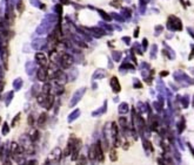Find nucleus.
<instances>
[{"label":"nucleus","instance_id":"obj_53","mask_svg":"<svg viewBox=\"0 0 194 165\" xmlns=\"http://www.w3.org/2000/svg\"><path fill=\"white\" fill-rule=\"evenodd\" d=\"M161 32H162V26H160V25H159V26H156V27H155V33H154V34H155V36H156L158 34H160Z\"/></svg>","mask_w":194,"mask_h":165},{"label":"nucleus","instance_id":"obj_18","mask_svg":"<svg viewBox=\"0 0 194 165\" xmlns=\"http://www.w3.org/2000/svg\"><path fill=\"white\" fill-rule=\"evenodd\" d=\"M106 70L105 69H97L93 74V80H101L106 77Z\"/></svg>","mask_w":194,"mask_h":165},{"label":"nucleus","instance_id":"obj_13","mask_svg":"<svg viewBox=\"0 0 194 165\" xmlns=\"http://www.w3.org/2000/svg\"><path fill=\"white\" fill-rule=\"evenodd\" d=\"M37 77L39 81L41 82H45L47 80V70L45 67H40L38 70H37Z\"/></svg>","mask_w":194,"mask_h":165},{"label":"nucleus","instance_id":"obj_12","mask_svg":"<svg viewBox=\"0 0 194 165\" xmlns=\"http://www.w3.org/2000/svg\"><path fill=\"white\" fill-rule=\"evenodd\" d=\"M53 103H54V96L51 95V94H47V95H46V98H45V101H44V103H42V107L46 108V110H49V109L52 108Z\"/></svg>","mask_w":194,"mask_h":165},{"label":"nucleus","instance_id":"obj_43","mask_svg":"<svg viewBox=\"0 0 194 165\" xmlns=\"http://www.w3.org/2000/svg\"><path fill=\"white\" fill-rule=\"evenodd\" d=\"M1 132H3V135H7V133L10 132V126H8V123H7V122H5V123L3 124Z\"/></svg>","mask_w":194,"mask_h":165},{"label":"nucleus","instance_id":"obj_58","mask_svg":"<svg viewBox=\"0 0 194 165\" xmlns=\"http://www.w3.org/2000/svg\"><path fill=\"white\" fill-rule=\"evenodd\" d=\"M187 31H188L189 35H191V36H193V31H192V28H187Z\"/></svg>","mask_w":194,"mask_h":165},{"label":"nucleus","instance_id":"obj_44","mask_svg":"<svg viewBox=\"0 0 194 165\" xmlns=\"http://www.w3.org/2000/svg\"><path fill=\"white\" fill-rule=\"evenodd\" d=\"M111 15V18H112V19H115V20H118V21H124V19L121 18V15L120 14H117V13H112V14H109Z\"/></svg>","mask_w":194,"mask_h":165},{"label":"nucleus","instance_id":"obj_28","mask_svg":"<svg viewBox=\"0 0 194 165\" xmlns=\"http://www.w3.org/2000/svg\"><path fill=\"white\" fill-rule=\"evenodd\" d=\"M22 78L21 77H18V78H15L14 81H13V88H14V90H20L21 89V87H22Z\"/></svg>","mask_w":194,"mask_h":165},{"label":"nucleus","instance_id":"obj_57","mask_svg":"<svg viewBox=\"0 0 194 165\" xmlns=\"http://www.w3.org/2000/svg\"><path fill=\"white\" fill-rule=\"evenodd\" d=\"M138 33H139V27H136V30L134 31V38H138Z\"/></svg>","mask_w":194,"mask_h":165},{"label":"nucleus","instance_id":"obj_21","mask_svg":"<svg viewBox=\"0 0 194 165\" xmlns=\"http://www.w3.org/2000/svg\"><path fill=\"white\" fill-rule=\"evenodd\" d=\"M80 116V110L79 109H75L74 111H72L70 115H68V118H67V121H68V123H72V122H74L78 117Z\"/></svg>","mask_w":194,"mask_h":165},{"label":"nucleus","instance_id":"obj_55","mask_svg":"<svg viewBox=\"0 0 194 165\" xmlns=\"http://www.w3.org/2000/svg\"><path fill=\"white\" fill-rule=\"evenodd\" d=\"M122 41H124L126 45H129V43H131V38H129V36H125V38H122Z\"/></svg>","mask_w":194,"mask_h":165},{"label":"nucleus","instance_id":"obj_3","mask_svg":"<svg viewBox=\"0 0 194 165\" xmlns=\"http://www.w3.org/2000/svg\"><path fill=\"white\" fill-rule=\"evenodd\" d=\"M174 80L175 81H178V83H181L182 86H192L193 85V80L191 78V77H188L187 76V74H185L184 72H181V70H178V72H175L174 73Z\"/></svg>","mask_w":194,"mask_h":165},{"label":"nucleus","instance_id":"obj_50","mask_svg":"<svg viewBox=\"0 0 194 165\" xmlns=\"http://www.w3.org/2000/svg\"><path fill=\"white\" fill-rule=\"evenodd\" d=\"M19 120H20V114H18V115L13 118V121H12V126H15V125H17V123L19 122Z\"/></svg>","mask_w":194,"mask_h":165},{"label":"nucleus","instance_id":"obj_6","mask_svg":"<svg viewBox=\"0 0 194 165\" xmlns=\"http://www.w3.org/2000/svg\"><path fill=\"white\" fill-rule=\"evenodd\" d=\"M85 93H86V88H85V87L78 89V90L73 94V96H72V98H71V101H70V107L73 108L74 105H76V104L80 102V100L82 98V96H84Z\"/></svg>","mask_w":194,"mask_h":165},{"label":"nucleus","instance_id":"obj_42","mask_svg":"<svg viewBox=\"0 0 194 165\" xmlns=\"http://www.w3.org/2000/svg\"><path fill=\"white\" fill-rule=\"evenodd\" d=\"M109 159L112 160V162H117L118 155H117V151H115V150H112V151L109 152Z\"/></svg>","mask_w":194,"mask_h":165},{"label":"nucleus","instance_id":"obj_11","mask_svg":"<svg viewBox=\"0 0 194 165\" xmlns=\"http://www.w3.org/2000/svg\"><path fill=\"white\" fill-rule=\"evenodd\" d=\"M88 32L94 36V38H101L102 35L106 34V31H104L101 27H92L88 30Z\"/></svg>","mask_w":194,"mask_h":165},{"label":"nucleus","instance_id":"obj_35","mask_svg":"<svg viewBox=\"0 0 194 165\" xmlns=\"http://www.w3.org/2000/svg\"><path fill=\"white\" fill-rule=\"evenodd\" d=\"M13 96H14V91H8V93L6 94V97H5V103H6V105H10V103H11L12 100H13Z\"/></svg>","mask_w":194,"mask_h":165},{"label":"nucleus","instance_id":"obj_54","mask_svg":"<svg viewBox=\"0 0 194 165\" xmlns=\"http://www.w3.org/2000/svg\"><path fill=\"white\" fill-rule=\"evenodd\" d=\"M147 47H148L147 39H144V40H143V49H144V50H146V49H147Z\"/></svg>","mask_w":194,"mask_h":165},{"label":"nucleus","instance_id":"obj_23","mask_svg":"<svg viewBox=\"0 0 194 165\" xmlns=\"http://www.w3.org/2000/svg\"><path fill=\"white\" fill-rule=\"evenodd\" d=\"M119 70H120V72H125V70H134V66L131 65L129 62H127V60H125L124 63H121Z\"/></svg>","mask_w":194,"mask_h":165},{"label":"nucleus","instance_id":"obj_45","mask_svg":"<svg viewBox=\"0 0 194 165\" xmlns=\"http://www.w3.org/2000/svg\"><path fill=\"white\" fill-rule=\"evenodd\" d=\"M100 26H102V30L104 31H113V28H112V26H109V25H106V23H104V22H100Z\"/></svg>","mask_w":194,"mask_h":165},{"label":"nucleus","instance_id":"obj_24","mask_svg":"<svg viewBox=\"0 0 194 165\" xmlns=\"http://www.w3.org/2000/svg\"><path fill=\"white\" fill-rule=\"evenodd\" d=\"M143 145H144V149H145V151H146V153H147V155H149V153H151L149 151H153L152 144H151V142H149L148 140L143 138Z\"/></svg>","mask_w":194,"mask_h":165},{"label":"nucleus","instance_id":"obj_10","mask_svg":"<svg viewBox=\"0 0 194 165\" xmlns=\"http://www.w3.org/2000/svg\"><path fill=\"white\" fill-rule=\"evenodd\" d=\"M35 61L40 67H46L47 66V58L44 53H37L35 54Z\"/></svg>","mask_w":194,"mask_h":165},{"label":"nucleus","instance_id":"obj_27","mask_svg":"<svg viewBox=\"0 0 194 165\" xmlns=\"http://www.w3.org/2000/svg\"><path fill=\"white\" fill-rule=\"evenodd\" d=\"M57 20H58L57 14H47L45 16V19H44V21H47V22H49L52 25H54L55 22H57Z\"/></svg>","mask_w":194,"mask_h":165},{"label":"nucleus","instance_id":"obj_4","mask_svg":"<svg viewBox=\"0 0 194 165\" xmlns=\"http://www.w3.org/2000/svg\"><path fill=\"white\" fill-rule=\"evenodd\" d=\"M74 63V59L71 54H67V53H64L60 55L59 58V65L64 68V69H68L72 67V65Z\"/></svg>","mask_w":194,"mask_h":165},{"label":"nucleus","instance_id":"obj_33","mask_svg":"<svg viewBox=\"0 0 194 165\" xmlns=\"http://www.w3.org/2000/svg\"><path fill=\"white\" fill-rule=\"evenodd\" d=\"M98 12H99V14L102 16V20L104 21H111V20H112V18H111V15L109 14H107L105 11H101V10H98Z\"/></svg>","mask_w":194,"mask_h":165},{"label":"nucleus","instance_id":"obj_16","mask_svg":"<svg viewBox=\"0 0 194 165\" xmlns=\"http://www.w3.org/2000/svg\"><path fill=\"white\" fill-rule=\"evenodd\" d=\"M72 40H73V42H74L76 46H79V47H81V48H86V47H87V45H86V42L84 41V39H81V38L78 36V35H72Z\"/></svg>","mask_w":194,"mask_h":165},{"label":"nucleus","instance_id":"obj_31","mask_svg":"<svg viewBox=\"0 0 194 165\" xmlns=\"http://www.w3.org/2000/svg\"><path fill=\"white\" fill-rule=\"evenodd\" d=\"M163 53H166V54H170V55H168V58H170L171 60H173V59L175 58V53L172 50V48H171V47L166 46V45H165V52H163Z\"/></svg>","mask_w":194,"mask_h":165},{"label":"nucleus","instance_id":"obj_5","mask_svg":"<svg viewBox=\"0 0 194 165\" xmlns=\"http://www.w3.org/2000/svg\"><path fill=\"white\" fill-rule=\"evenodd\" d=\"M61 157H63V151H61V149L60 148H55V149H53V151L51 152V155H49V157H48V163L52 165H58L59 164V162H60V159H61Z\"/></svg>","mask_w":194,"mask_h":165},{"label":"nucleus","instance_id":"obj_8","mask_svg":"<svg viewBox=\"0 0 194 165\" xmlns=\"http://www.w3.org/2000/svg\"><path fill=\"white\" fill-rule=\"evenodd\" d=\"M46 45H47L46 39H44V38H37L32 42V48L37 49V50H40V49H44L46 47Z\"/></svg>","mask_w":194,"mask_h":165},{"label":"nucleus","instance_id":"obj_15","mask_svg":"<svg viewBox=\"0 0 194 165\" xmlns=\"http://www.w3.org/2000/svg\"><path fill=\"white\" fill-rule=\"evenodd\" d=\"M37 72V66L34 65V62H32V61H29L26 63V73L29 74L30 76H32L34 73Z\"/></svg>","mask_w":194,"mask_h":165},{"label":"nucleus","instance_id":"obj_37","mask_svg":"<svg viewBox=\"0 0 194 165\" xmlns=\"http://www.w3.org/2000/svg\"><path fill=\"white\" fill-rule=\"evenodd\" d=\"M119 123H120V126H121V129L122 130H127V120L125 118V117H120L119 118Z\"/></svg>","mask_w":194,"mask_h":165},{"label":"nucleus","instance_id":"obj_32","mask_svg":"<svg viewBox=\"0 0 194 165\" xmlns=\"http://www.w3.org/2000/svg\"><path fill=\"white\" fill-rule=\"evenodd\" d=\"M180 103L182 105V108H187L189 104V97L188 95H184L182 97H180Z\"/></svg>","mask_w":194,"mask_h":165},{"label":"nucleus","instance_id":"obj_26","mask_svg":"<svg viewBox=\"0 0 194 165\" xmlns=\"http://www.w3.org/2000/svg\"><path fill=\"white\" fill-rule=\"evenodd\" d=\"M75 165H87V158L84 155H80L75 159Z\"/></svg>","mask_w":194,"mask_h":165},{"label":"nucleus","instance_id":"obj_62","mask_svg":"<svg viewBox=\"0 0 194 165\" xmlns=\"http://www.w3.org/2000/svg\"><path fill=\"white\" fill-rule=\"evenodd\" d=\"M0 95H1V88H0Z\"/></svg>","mask_w":194,"mask_h":165},{"label":"nucleus","instance_id":"obj_41","mask_svg":"<svg viewBox=\"0 0 194 165\" xmlns=\"http://www.w3.org/2000/svg\"><path fill=\"white\" fill-rule=\"evenodd\" d=\"M156 50H158V46H156V45H153V46L151 47V58H152V59H155V56H156Z\"/></svg>","mask_w":194,"mask_h":165},{"label":"nucleus","instance_id":"obj_46","mask_svg":"<svg viewBox=\"0 0 194 165\" xmlns=\"http://www.w3.org/2000/svg\"><path fill=\"white\" fill-rule=\"evenodd\" d=\"M38 91H39V86H38V85H34V86L32 87V90H31L32 95H33V96H37V95H38Z\"/></svg>","mask_w":194,"mask_h":165},{"label":"nucleus","instance_id":"obj_29","mask_svg":"<svg viewBox=\"0 0 194 165\" xmlns=\"http://www.w3.org/2000/svg\"><path fill=\"white\" fill-rule=\"evenodd\" d=\"M46 121H47V114H46V113H41V114H40V116L38 117L37 123H38V125H39V126H42V125L46 123Z\"/></svg>","mask_w":194,"mask_h":165},{"label":"nucleus","instance_id":"obj_34","mask_svg":"<svg viewBox=\"0 0 194 165\" xmlns=\"http://www.w3.org/2000/svg\"><path fill=\"white\" fill-rule=\"evenodd\" d=\"M112 59L117 62H119L121 60V52H118V50H113L112 52Z\"/></svg>","mask_w":194,"mask_h":165},{"label":"nucleus","instance_id":"obj_19","mask_svg":"<svg viewBox=\"0 0 194 165\" xmlns=\"http://www.w3.org/2000/svg\"><path fill=\"white\" fill-rule=\"evenodd\" d=\"M72 149H73V140H70L67 145H66V148H65V150L63 151V157H68L71 155V152H72Z\"/></svg>","mask_w":194,"mask_h":165},{"label":"nucleus","instance_id":"obj_2","mask_svg":"<svg viewBox=\"0 0 194 165\" xmlns=\"http://www.w3.org/2000/svg\"><path fill=\"white\" fill-rule=\"evenodd\" d=\"M167 28L170 31H181L182 30V22L179 18L174 16V15H170L168 20H167Z\"/></svg>","mask_w":194,"mask_h":165},{"label":"nucleus","instance_id":"obj_7","mask_svg":"<svg viewBox=\"0 0 194 165\" xmlns=\"http://www.w3.org/2000/svg\"><path fill=\"white\" fill-rule=\"evenodd\" d=\"M94 150H95V157L98 162H104L105 160V156H104V149H102V144L101 142H97L94 144Z\"/></svg>","mask_w":194,"mask_h":165},{"label":"nucleus","instance_id":"obj_47","mask_svg":"<svg viewBox=\"0 0 194 165\" xmlns=\"http://www.w3.org/2000/svg\"><path fill=\"white\" fill-rule=\"evenodd\" d=\"M54 12L60 15V14L63 13V7H61V5H55V6H54Z\"/></svg>","mask_w":194,"mask_h":165},{"label":"nucleus","instance_id":"obj_25","mask_svg":"<svg viewBox=\"0 0 194 165\" xmlns=\"http://www.w3.org/2000/svg\"><path fill=\"white\" fill-rule=\"evenodd\" d=\"M177 128H178V133H182V131L185 130L186 128V121H185V117H181L180 121L178 122L177 124Z\"/></svg>","mask_w":194,"mask_h":165},{"label":"nucleus","instance_id":"obj_61","mask_svg":"<svg viewBox=\"0 0 194 165\" xmlns=\"http://www.w3.org/2000/svg\"><path fill=\"white\" fill-rule=\"evenodd\" d=\"M45 165H51V164L48 163V160H46V163H45Z\"/></svg>","mask_w":194,"mask_h":165},{"label":"nucleus","instance_id":"obj_14","mask_svg":"<svg viewBox=\"0 0 194 165\" xmlns=\"http://www.w3.org/2000/svg\"><path fill=\"white\" fill-rule=\"evenodd\" d=\"M106 111H107V101H105V102H104V105H102V107H100L99 109L94 110V111L92 113V116H93V117H98V116H100V115L105 114Z\"/></svg>","mask_w":194,"mask_h":165},{"label":"nucleus","instance_id":"obj_30","mask_svg":"<svg viewBox=\"0 0 194 165\" xmlns=\"http://www.w3.org/2000/svg\"><path fill=\"white\" fill-rule=\"evenodd\" d=\"M88 157H90V160H91V163H92V164H93V162H95V160H97L94 145H92V146L90 148V150H88Z\"/></svg>","mask_w":194,"mask_h":165},{"label":"nucleus","instance_id":"obj_20","mask_svg":"<svg viewBox=\"0 0 194 165\" xmlns=\"http://www.w3.org/2000/svg\"><path fill=\"white\" fill-rule=\"evenodd\" d=\"M118 111H119L120 115H125V114H127V113L129 111V107H128V104H127L126 102L120 103V104H119V108H118Z\"/></svg>","mask_w":194,"mask_h":165},{"label":"nucleus","instance_id":"obj_52","mask_svg":"<svg viewBox=\"0 0 194 165\" xmlns=\"http://www.w3.org/2000/svg\"><path fill=\"white\" fill-rule=\"evenodd\" d=\"M76 75H78V70L76 69H72V72H71V80H75L76 78Z\"/></svg>","mask_w":194,"mask_h":165},{"label":"nucleus","instance_id":"obj_22","mask_svg":"<svg viewBox=\"0 0 194 165\" xmlns=\"http://www.w3.org/2000/svg\"><path fill=\"white\" fill-rule=\"evenodd\" d=\"M120 15H121V18H122V19L128 20V19H131V18H132V11H131L129 8L124 7V8H121V13H120Z\"/></svg>","mask_w":194,"mask_h":165},{"label":"nucleus","instance_id":"obj_9","mask_svg":"<svg viewBox=\"0 0 194 165\" xmlns=\"http://www.w3.org/2000/svg\"><path fill=\"white\" fill-rule=\"evenodd\" d=\"M111 87H112V90L115 94L121 91V85H120V82H119L117 76H112V78H111Z\"/></svg>","mask_w":194,"mask_h":165},{"label":"nucleus","instance_id":"obj_48","mask_svg":"<svg viewBox=\"0 0 194 165\" xmlns=\"http://www.w3.org/2000/svg\"><path fill=\"white\" fill-rule=\"evenodd\" d=\"M133 49H134V50H135L138 54H140V55L143 54V52H141V49H140V45H139V43H134V46H133Z\"/></svg>","mask_w":194,"mask_h":165},{"label":"nucleus","instance_id":"obj_49","mask_svg":"<svg viewBox=\"0 0 194 165\" xmlns=\"http://www.w3.org/2000/svg\"><path fill=\"white\" fill-rule=\"evenodd\" d=\"M27 123H29V125H31V126L34 124V117H33V115L29 116V118H27Z\"/></svg>","mask_w":194,"mask_h":165},{"label":"nucleus","instance_id":"obj_56","mask_svg":"<svg viewBox=\"0 0 194 165\" xmlns=\"http://www.w3.org/2000/svg\"><path fill=\"white\" fill-rule=\"evenodd\" d=\"M26 165H37V160L35 159H31L26 163Z\"/></svg>","mask_w":194,"mask_h":165},{"label":"nucleus","instance_id":"obj_36","mask_svg":"<svg viewBox=\"0 0 194 165\" xmlns=\"http://www.w3.org/2000/svg\"><path fill=\"white\" fill-rule=\"evenodd\" d=\"M30 3H31L34 7H40L41 10H45V7H46L44 4H41L40 0H30Z\"/></svg>","mask_w":194,"mask_h":165},{"label":"nucleus","instance_id":"obj_1","mask_svg":"<svg viewBox=\"0 0 194 165\" xmlns=\"http://www.w3.org/2000/svg\"><path fill=\"white\" fill-rule=\"evenodd\" d=\"M20 146L22 148L24 152L29 153V155H33L34 151H35L33 142L30 140V137L27 136V135H22L20 137Z\"/></svg>","mask_w":194,"mask_h":165},{"label":"nucleus","instance_id":"obj_39","mask_svg":"<svg viewBox=\"0 0 194 165\" xmlns=\"http://www.w3.org/2000/svg\"><path fill=\"white\" fill-rule=\"evenodd\" d=\"M133 87L135 89H139V88H143V83L140 82L139 78H133Z\"/></svg>","mask_w":194,"mask_h":165},{"label":"nucleus","instance_id":"obj_51","mask_svg":"<svg viewBox=\"0 0 194 165\" xmlns=\"http://www.w3.org/2000/svg\"><path fill=\"white\" fill-rule=\"evenodd\" d=\"M10 155H5V159H4V163L3 165H11V160H10Z\"/></svg>","mask_w":194,"mask_h":165},{"label":"nucleus","instance_id":"obj_40","mask_svg":"<svg viewBox=\"0 0 194 165\" xmlns=\"http://www.w3.org/2000/svg\"><path fill=\"white\" fill-rule=\"evenodd\" d=\"M153 105H154V108H155V110L158 113H160L161 110H162V105H163V103L162 102H160V101H158V102H154L153 103Z\"/></svg>","mask_w":194,"mask_h":165},{"label":"nucleus","instance_id":"obj_17","mask_svg":"<svg viewBox=\"0 0 194 165\" xmlns=\"http://www.w3.org/2000/svg\"><path fill=\"white\" fill-rule=\"evenodd\" d=\"M30 137V140L34 143V142H37L38 140H39V137H40V133H39V131L37 130V129H32L30 132H29V135H27Z\"/></svg>","mask_w":194,"mask_h":165},{"label":"nucleus","instance_id":"obj_60","mask_svg":"<svg viewBox=\"0 0 194 165\" xmlns=\"http://www.w3.org/2000/svg\"><path fill=\"white\" fill-rule=\"evenodd\" d=\"M167 74H168L167 72H161V73H160V75H161V76H166Z\"/></svg>","mask_w":194,"mask_h":165},{"label":"nucleus","instance_id":"obj_38","mask_svg":"<svg viewBox=\"0 0 194 165\" xmlns=\"http://www.w3.org/2000/svg\"><path fill=\"white\" fill-rule=\"evenodd\" d=\"M51 88H52V86H51L49 83H45V85L42 86V94H46V95H47V94H51V90H52Z\"/></svg>","mask_w":194,"mask_h":165},{"label":"nucleus","instance_id":"obj_59","mask_svg":"<svg viewBox=\"0 0 194 165\" xmlns=\"http://www.w3.org/2000/svg\"><path fill=\"white\" fill-rule=\"evenodd\" d=\"M60 1H61L63 4H66V5H67V4H70V0H60Z\"/></svg>","mask_w":194,"mask_h":165}]
</instances>
